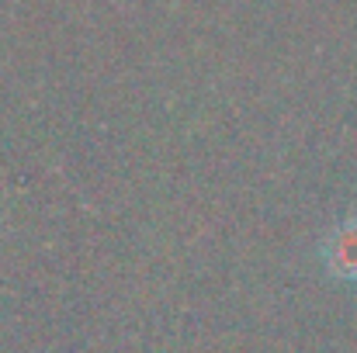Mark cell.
<instances>
[{
    "mask_svg": "<svg viewBox=\"0 0 357 353\" xmlns=\"http://www.w3.org/2000/svg\"><path fill=\"white\" fill-rule=\"evenodd\" d=\"M330 267L340 274V277H351L357 281V226H344L340 233L330 239Z\"/></svg>",
    "mask_w": 357,
    "mask_h": 353,
    "instance_id": "obj_1",
    "label": "cell"
}]
</instances>
